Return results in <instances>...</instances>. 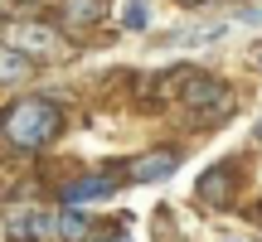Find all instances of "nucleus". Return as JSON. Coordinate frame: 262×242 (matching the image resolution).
<instances>
[{"label": "nucleus", "mask_w": 262, "mask_h": 242, "mask_svg": "<svg viewBox=\"0 0 262 242\" xmlns=\"http://www.w3.org/2000/svg\"><path fill=\"white\" fill-rule=\"evenodd\" d=\"M253 218H257V223H262V208H257V213H253Z\"/></svg>", "instance_id": "obj_15"}, {"label": "nucleus", "mask_w": 262, "mask_h": 242, "mask_svg": "<svg viewBox=\"0 0 262 242\" xmlns=\"http://www.w3.org/2000/svg\"><path fill=\"white\" fill-rule=\"evenodd\" d=\"M122 25L126 29H141V25H146V0H126V5H122Z\"/></svg>", "instance_id": "obj_11"}, {"label": "nucleus", "mask_w": 262, "mask_h": 242, "mask_svg": "<svg viewBox=\"0 0 262 242\" xmlns=\"http://www.w3.org/2000/svg\"><path fill=\"white\" fill-rule=\"evenodd\" d=\"M5 49L19 54V58H54L58 49H63V39H58V29H49V25L15 19V25H5Z\"/></svg>", "instance_id": "obj_3"}, {"label": "nucleus", "mask_w": 262, "mask_h": 242, "mask_svg": "<svg viewBox=\"0 0 262 242\" xmlns=\"http://www.w3.org/2000/svg\"><path fill=\"white\" fill-rule=\"evenodd\" d=\"M180 5H204V0H180Z\"/></svg>", "instance_id": "obj_13"}, {"label": "nucleus", "mask_w": 262, "mask_h": 242, "mask_svg": "<svg viewBox=\"0 0 262 242\" xmlns=\"http://www.w3.org/2000/svg\"><path fill=\"white\" fill-rule=\"evenodd\" d=\"M54 237L58 242H88V218L78 213V208H63V213L54 218Z\"/></svg>", "instance_id": "obj_7"}, {"label": "nucleus", "mask_w": 262, "mask_h": 242, "mask_svg": "<svg viewBox=\"0 0 262 242\" xmlns=\"http://www.w3.org/2000/svg\"><path fill=\"white\" fill-rule=\"evenodd\" d=\"M180 170V155L175 150H146V155L131 160V179H141V184H156V179L175 175Z\"/></svg>", "instance_id": "obj_5"}, {"label": "nucleus", "mask_w": 262, "mask_h": 242, "mask_svg": "<svg viewBox=\"0 0 262 242\" xmlns=\"http://www.w3.org/2000/svg\"><path fill=\"white\" fill-rule=\"evenodd\" d=\"M25 68H29V58H19V54H10V49H0V83L25 78Z\"/></svg>", "instance_id": "obj_10"}, {"label": "nucleus", "mask_w": 262, "mask_h": 242, "mask_svg": "<svg viewBox=\"0 0 262 242\" xmlns=\"http://www.w3.org/2000/svg\"><path fill=\"white\" fill-rule=\"evenodd\" d=\"M68 25H97L102 19V0H58Z\"/></svg>", "instance_id": "obj_8"}, {"label": "nucleus", "mask_w": 262, "mask_h": 242, "mask_svg": "<svg viewBox=\"0 0 262 242\" xmlns=\"http://www.w3.org/2000/svg\"><path fill=\"white\" fill-rule=\"evenodd\" d=\"M160 87H175L180 107H185L194 121H219L228 116V87L209 73H194V68H175V73L160 78Z\"/></svg>", "instance_id": "obj_2"}, {"label": "nucleus", "mask_w": 262, "mask_h": 242, "mask_svg": "<svg viewBox=\"0 0 262 242\" xmlns=\"http://www.w3.org/2000/svg\"><path fill=\"white\" fill-rule=\"evenodd\" d=\"M63 126V112L49 97H19L0 112V136L10 150H44Z\"/></svg>", "instance_id": "obj_1"}, {"label": "nucleus", "mask_w": 262, "mask_h": 242, "mask_svg": "<svg viewBox=\"0 0 262 242\" xmlns=\"http://www.w3.org/2000/svg\"><path fill=\"white\" fill-rule=\"evenodd\" d=\"M5 233H10V242H49L54 218L39 213V208H15V213H5Z\"/></svg>", "instance_id": "obj_4"}, {"label": "nucleus", "mask_w": 262, "mask_h": 242, "mask_svg": "<svg viewBox=\"0 0 262 242\" xmlns=\"http://www.w3.org/2000/svg\"><path fill=\"white\" fill-rule=\"evenodd\" d=\"M93 242H126V233H112V237H93Z\"/></svg>", "instance_id": "obj_12"}, {"label": "nucleus", "mask_w": 262, "mask_h": 242, "mask_svg": "<svg viewBox=\"0 0 262 242\" xmlns=\"http://www.w3.org/2000/svg\"><path fill=\"white\" fill-rule=\"evenodd\" d=\"M102 194H112V179H102V175L78 179V184H68V189H63V199H68V204H83V199H102Z\"/></svg>", "instance_id": "obj_9"}, {"label": "nucleus", "mask_w": 262, "mask_h": 242, "mask_svg": "<svg viewBox=\"0 0 262 242\" xmlns=\"http://www.w3.org/2000/svg\"><path fill=\"white\" fill-rule=\"evenodd\" d=\"M228 194H233V170H228V165L204 170V179H199V199H204V204H228Z\"/></svg>", "instance_id": "obj_6"}, {"label": "nucleus", "mask_w": 262, "mask_h": 242, "mask_svg": "<svg viewBox=\"0 0 262 242\" xmlns=\"http://www.w3.org/2000/svg\"><path fill=\"white\" fill-rule=\"evenodd\" d=\"M257 140H262V116H257Z\"/></svg>", "instance_id": "obj_14"}]
</instances>
